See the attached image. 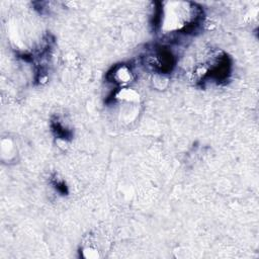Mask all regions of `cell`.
I'll return each mask as SVG.
<instances>
[{"label":"cell","mask_w":259,"mask_h":259,"mask_svg":"<svg viewBox=\"0 0 259 259\" xmlns=\"http://www.w3.org/2000/svg\"><path fill=\"white\" fill-rule=\"evenodd\" d=\"M154 26L162 33H190L203 20L202 8L193 2H155Z\"/></svg>","instance_id":"1"},{"label":"cell","mask_w":259,"mask_h":259,"mask_svg":"<svg viewBox=\"0 0 259 259\" xmlns=\"http://www.w3.org/2000/svg\"><path fill=\"white\" fill-rule=\"evenodd\" d=\"M51 126H52L53 133H54L55 136L58 137L59 139H62V140L71 139V137H72V132H71V131L62 122V120H60L58 117L52 120Z\"/></svg>","instance_id":"5"},{"label":"cell","mask_w":259,"mask_h":259,"mask_svg":"<svg viewBox=\"0 0 259 259\" xmlns=\"http://www.w3.org/2000/svg\"><path fill=\"white\" fill-rule=\"evenodd\" d=\"M54 185L56 187V189L61 192L62 194H65L68 192L67 186L65 184V182L63 180H59V179H54Z\"/></svg>","instance_id":"6"},{"label":"cell","mask_w":259,"mask_h":259,"mask_svg":"<svg viewBox=\"0 0 259 259\" xmlns=\"http://www.w3.org/2000/svg\"><path fill=\"white\" fill-rule=\"evenodd\" d=\"M107 79L118 85H126L133 80V72L131 68L124 64L116 65L107 74Z\"/></svg>","instance_id":"4"},{"label":"cell","mask_w":259,"mask_h":259,"mask_svg":"<svg viewBox=\"0 0 259 259\" xmlns=\"http://www.w3.org/2000/svg\"><path fill=\"white\" fill-rule=\"evenodd\" d=\"M231 69L232 62L226 54L215 56L214 60L210 63V65L206 67L202 66L203 73L200 75L199 81L202 83L208 82L209 80L217 83L224 82L229 78L231 74Z\"/></svg>","instance_id":"2"},{"label":"cell","mask_w":259,"mask_h":259,"mask_svg":"<svg viewBox=\"0 0 259 259\" xmlns=\"http://www.w3.org/2000/svg\"><path fill=\"white\" fill-rule=\"evenodd\" d=\"M145 59L148 66H150L154 71L162 74L171 72L176 63L175 56L172 52L161 46L153 48Z\"/></svg>","instance_id":"3"}]
</instances>
